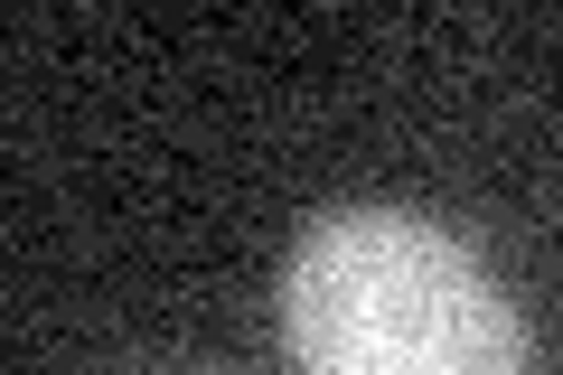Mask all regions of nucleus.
Here are the masks:
<instances>
[{
	"label": "nucleus",
	"mask_w": 563,
	"mask_h": 375,
	"mask_svg": "<svg viewBox=\"0 0 563 375\" xmlns=\"http://www.w3.org/2000/svg\"><path fill=\"white\" fill-rule=\"evenodd\" d=\"M282 338L301 375H526L498 273L404 207H339L291 244Z\"/></svg>",
	"instance_id": "obj_1"
}]
</instances>
